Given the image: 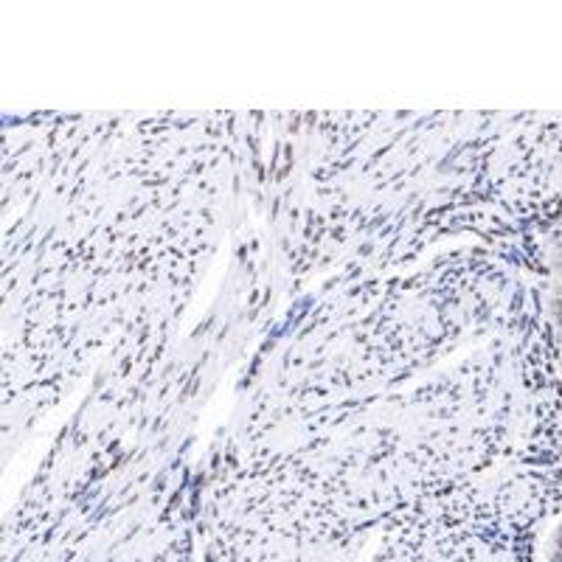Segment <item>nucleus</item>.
I'll list each match as a JSON object with an SVG mask.
<instances>
[{
    "mask_svg": "<svg viewBox=\"0 0 562 562\" xmlns=\"http://www.w3.org/2000/svg\"><path fill=\"white\" fill-rule=\"evenodd\" d=\"M549 318L551 329H554L557 355H560L562 366V234L557 237L554 248H551L549 262Z\"/></svg>",
    "mask_w": 562,
    "mask_h": 562,
    "instance_id": "f257e3e1",
    "label": "nucleus"
},
{
    "mask_svg": "<svg viewBox=\"0 0 562 562\" xmlns=\"http://www.w3.org/2000/svg\"><path fill=\"white\" fill-rule=\"evenodd\" d=\"M540 562H562V515L551 520L540 540Z\"/></svg>",
    "mask_w": 562,
    "mask_h": 562,
    "instance_id": "f03ea898",
    "label": "nucleus"
}]
</instances>
